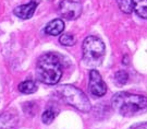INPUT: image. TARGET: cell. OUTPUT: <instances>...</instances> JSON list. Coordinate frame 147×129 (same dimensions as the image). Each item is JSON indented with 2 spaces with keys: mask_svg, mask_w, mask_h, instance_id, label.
Segmentation results:
<instances>
[{
  "mask_svg": "<svg viewBox=\"0 0 147 129\" xmlns=\"http://www.w3.org/2000/svg\"><path fill=\"white\" fill-rule=\"evenodd\" d=\"M19 123L18 115L11 112H5L0 115V129H16Z\"/></svg>",
  "mask_w": 147,
  "mask_h": 129,
  "instance_id": "8",
  "label": "cell"
},
{
  "mask_svg": "<svg viewBox=\"0 0 147 129\" xmlns=\"http://www.w3.org/2000/svg\"><path fill=\"white\" fill-rule=\"evenodd\" d=\"M59 94L62 100L69 105L79 109L82 113H89L92 109V105L88 97L85 95L82 90L78 89L76 86L71 84H65L59 88Z\"/></svg>",
  "mask_w": 147,
  "mask_h": 129,
  "instance_id": "4",
  "label": "cell"
},
{
  "mask_svg": "<svg viewBox=\"0 0 147 129\" xmlns=\"http://www.w3.org/2000/svg\"><path fill=\"white\" fill-rule=\"evenodd\" d=\"M132 3L137 16L147 20V0H132Z\"/></svg>",
  "mask_w": 147,
  "mask_h": 129,
  "instance_id": "10",
  "label": "cell"
},
{
  "mask_svg": "<svg viewBox=\"0 0 147 129\" xmlns=\"http://www.w3.org/2000/svg\"><path fill=\"white\" fill-rule=\"evenodd\" d=\"M42 0H31L26 5H22L16 7L13 10V13L16 14L18 18H20L22 20H27L33 16V14L35 13L37 5H39Z\"/></svg>",
  "mask_w": 147,
  "mask_h": 129,
  "instance_id": "7",
  "label": "cell"
},
{
  "mask_svg": "<svg viewBox=\"0 0 147 129\" xmlns=\"http://www.w3.org/2000/svg\"><path fill=\"white\" fill-rule=\"evenodd\" d=\"M129 129H147V123H140L131 126Z\"/></svg>",
  "mask_w": 147,
  "mask_h": 129,
  "instance_id": "16",
  "label": "cell"
},
{
  "mask_svg": "<svg viewBox=\"0 0 147 129\" xmlns=\"http://www.w3.org/2000/svg\"><path fill=\"white\" fill-rule=\"evenodd\" d=\"M83 60L88 67H98L101 64L106 54L104 42L97 36H87L83 42Z\"/></svg>",
  "mask_w": 147,
  "mask_h": 129,
  "instance_id": "3",
  "label": "cell"
},
{
  "mask_svg": "<svg viewBox=\"0 0 147 129\" xmlns=\"http://www.w3.org/2000/svg\"><path fill=\"white\" fill-rule=\"evenodd\" d=\"M89 92L97 97L104 96L107 92V86L100 73L96 69L89 71Z\"/></svg>",
  "mask_w": 147,
  "mask_h": 129,
  "instance_id": "6",
  "label": "cell"
},
{
  "mask_svg": "<svg viewBox=\"0 0 147 129\" xmlns=\"http://www.w3.org/2000/svg\"><path fill=\"white\" fill-rule=\"evenodd\" d=\"M19 91L23 94H32L37 91V86L34 81L25 80L19 84Z\"/></svg>",
  "mask_w": 147,
  "mask_h": 129,
  "instance_id": "11",
  "label": "cell"
},
{
  "mask_svg": "<svg viewBox=\"0 0 147 129\" xmlns=\"http://www.w3.org/2000/svg\"><path fill=\"white\" fill-rule=\"evenodd\" d=\"M116 81L118 84L120 86H124L126 82L129 81V75L124 70H120L116 73Z\"/></svg>",
  "mask_w": 147,
  "mask_h": 129,
  "instance_id": "15",
  "label": "cell"
},
{
  "mask_svg": "<svg viewBox=\"0 0 147 129\" xmlns=\"http://www.w3.org/2000/svg\"><path fill=\"white\" fill-rule=\"evenodd\" d=\"M112 107L124 117H133L147 111V96L129 92H119L111 100Z\"/></svg>",
  "mask_w": 147,
  "mask_h": 129,
  "instance_id": "1",
  "label": "cell"
},
{
  "mask_svg": "<svg viewBox=\"0 0 147 129\" xmlns=\"http://www.w3.org/2000/svg\"><path fill=\"white\" fill-rule=\"evenodd\" d=\"M117 3L119 5L120 10L124 13L130 14L133 11V3L132 0H117Z\"/></svg>",
  "mask_w": 147,
  "mask_h": 129,
  "instance_id": "14",
  "label": "cell"
},
{
  "mask_svg": "<svg viewBox=\"0 0 147 129\" xmlns=\"http://www.w3.org/2000/svg\"><path fill=\"white\" fill-rule=\"evenodd\" d=\"M59 42L63 46H73L74 44H75V42H76V38L72 34L65 33V34H62L59 37Z\"/></svg>",
  "mask_w": 147,
  "mask_h": 129,
  "instance_id": "12",
  "label": "cell"
},
{
  "mask_svg": "<svg viewBox=\"0 0 147 129\" xmlns=\"http://www.w3.org/2000/svg\"><path fill=\"white\" fill-rule=\"evenodd\" d=\"M82 13L80 0H62L59 5V14L67 20H75Z\"/></svg>",
  "mask_w": 147,
  "mask_h": 129,
  "instance_id": "5",
  "label": "cell"
},
{
  "mask_svg": "<svg viewBox=\"0 0 147 129\" xmlns=\"http://www.w3.org/2000/svg\"><path fill=\"white\" fill-rule=\"evenodd\" d=\"M63 73L62 61L57 54L47 53L38 59L36 66L37 79L49 86L57 84Z\"/></svg>",
  "mask_w": 147,
  "mask_h": 129,
  "instance_id": "2",
  "label": "cell"
},
{
  "mask_svg": "<svg viewBox=\"0 0 147 129\" xmlns=\"http://www.w3.org/2000/svg\"><path fill=\"white\" fill-rule=\"evenodd\" d=\"M63 30H64V22L61 19H55L51 22H49L45 27L46 34L53 35V36H57L59 34H61Z\"/></svg>",
  "mask_w": 147,
  "mask_h": 129,
  "instance_id": "9",
  "label": "cell"
},
{
  "mask_svg": "<svg viewBox=\"0 0 147 129\" xmlns=\"http://www.w3.org/2000/svg\"><path fill=\"white\" fill-rule=\"evenodd\" d=\"M56 116H57V112L53 109V108H48L46 109L44 113H42V122H44V124H51L53 122V119L56 118Z\"/></svg>",
  "mask_w": 147,
  "mask_h": 129,
  "instance_id": "13",
  "label": "cell"
}]
</instances>
